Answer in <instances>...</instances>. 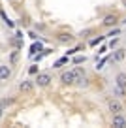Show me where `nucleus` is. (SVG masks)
Returning a JSON list of instances; mask_svg holds the SVG:
<instances>
[{
  "label": "nucleus",
  "instance_id": "f257e3e1",
  "mask_svg": "<svg viewBox=\"0 0 126 128\" xmlns=\"http://www.w3.org/2000/svg\"><path fill=\"white\" fill-rule=\"evenodd\" d=\"M85 74H87V72H85L83 66H75L74 70H68V72H64L62 76H60V83L68 85V87H70V85H75L79 79L85 77Z\"/></svg>",
  "mask_w": 126,
  "mask_h": 128
},
{
  "label": "nucleus",
  "instance_id": "f03ea898",
  "mask_svg": "<svg viewBox=\"0 0 126 128\" xmlns=\"http://www.w3.org/2000/svg\"><path fill=\"white\" fill-rule=\"evenodd\" d=\"M51 81H53V77L49 72H38L36 74V79H34V85H38V87H49Z\"/></svg>",
  "mask_w": 126,
  "mask_h": 128
},
{
  "label": "nucleus",
  "instance_id": "7ed1b4c3",
  "mask_svg": "<svg viewBox=\"0 0 126 128\" xmlns=\"http://www.w3.org/2000/svg\"><path fill=\"white\" fill-rule=\"evenodd\" d=\"M111 126H115V128H124V126H126V117L122 115V113H115L113 119H111Z\"/></svg>",
  "mask_w": 126,
  "mask_h": 128
},
{
  "label": "nucleus",
  "instance_id": "20e7f679",
  "mask_svg": "<svg viewBox=\"0 0 126 128\" xmlns=\"http://www.w3.org/2000/svg\"><path fill=\"white\" fill-rule=\"evenodd\" d=\"M17 88H19L21 92H24V94H28V92L34 90V81H30V79H23L19 85H17Z\"/></svg>",
  "mask_w": 126,
  "mask_h": 128
},
{
  "label": "nucleus",
  "instance_id": "39448f33",
  "mask_svg": "<svg viewBox=\"0 0 126 128\" xmlns=\"http://www.w3.org/2000/svg\"><path fill=\"white\" fill-rule=\"evenodd\" d=\"M12 77V68L10 64H0V81H8Z\"/></svg>",
  "mask_w": 126,
  "mask_h": 128
},
{
  "label": "nucleus",
  "instance_id": "423d86ee",
  "mask_svg": "<svg viewBox=\"0 0 126 128\" xmlns=\"http://www.w3.org/2000/svg\"><path fill=\"white\" fill-rule=\"evenodd\" d=\"M107 109H109V111L115 115V113H122V109H124V108H122V104H120L118 100H109V104H107Z\"/></svg>",
  "mask_w": 126,
  "mask_h": 128
},
{
  "label": "nucleus",
  "instance_id": "0eeeda50",
  "mask_svg": "<svg viewBox=\"0 0 126 128\" xmlns=\"http://www.w3.org/2000/svg\"><path fill=\"white\" fill-rule=\"evenodd\" d=\"M124 56H126V49H115V53H113V56H111V62H120V60H124Z\"/></svg>",
  "mask_w": 126,
  "mask_h": 128
},
{
  "label": "nucleus",
  "instance_id": "6e6552de",
  "mask_svg": "<svg viewBox=\"0 0 126 128\" xmlns=\"http://www.w3.org/2000/svg\"><path fill=\"white\" fill-rule=\"evenodd\" d=\"M115 85L120 87V88H126V72L117 74V77H115Z\"/></svg>",
  "mask_w": 126,
  "mask_h": 128
},
{
  "label": "nucleus",
  "instance_id": "1a4fd4ad",
  "mask_svg": "<svg viewBox=\"0 0 126 128\" xmlns=\"http://www.w3.org/2000/svg\"><path fill=\"white\" fill-rule=\"evenodd\" d=\"M0 17H2V21H4V24H6L8 28H15V23H13V21L10 19L8 15H6V12H4V10H0Z\"/></svg>",
  "mask_w": 126,
  "mask_h": 128
},
{
  "label": "nucleus",
  "instance_id": "9d476101",
  "mask_svg": "<svg viewBox=\"0 0 126 128\" xmlns=\"http://www.w3.org/2000/svg\"><path fill=\"white\" fill-rule=\"evenodd\" d=\"M117 24V15H107L106 19H104V26H115Z\"/></svg>",
  "mask_w": 126,
  "mask_h": 128
},
{
  "label": "nucleus",
  "instance_id": "9b49d317",
  "mask_svg": "<svg viewBox=\"0 0 126 128\" xmlns=\"http://www.w3.org/2000/svg\"><path fill=\"white\" fill-rule=\"evenodd\" d=\"M68 62H70V58H68V56H62V58H58L56 62H53V68L58 70V68H62L64 64H68Z\"/></svg>",
  "mask_w": 126,
  "mask_h": 128
},
{
  "label": "nucleus",
  "instance_id": "f8f14e48",
  "mask_svg": "<svg viewBox=\"0 0 126 128\" xmlns=\"http://www.w3.org/2000/svg\"><path fill=\"white\" fill-rule=\"evenodd\" d=\"M42 49H44V45L40 44V42H38V44H32V47H30V51H28V55H30V56H34L36 53H40Z\"/></svg>",
  "mask_w": 126,
  "mask_h": 128
},
{
  "label": "nucleus",
  "instance_id": "ddd939ff",
  "mask_svg": "<svg viewBox=\"0 0 126 128\" xmlns=\"http://www.w3.org/2000/svg\"><path fill=\"white\" fill-rule=\"evenodd\" d=\"M113 96H117V98H124V96H126V88H120V87L115 85V87H113Z\"/></svg>",
  "mask_w": 126,
  "mask_h": 128
},
{
  "label": "nucleus",
  "instance_id": "4468645a",
  "mask_svg": "<svg viewBox=\"0 0 126 128\" xmlns=\"http://www.w3.org/2000/svg\"><path fill=\"white\" fill-rule=\"evenodd\" d=\"M58 42H62V44H70V42H74V36L72 34H58Z\"/></svg>",
  "mask_w": 126,
  "mask_h": 128
},
{
  "label": "nucleus",
  "instance_id": "2eb2a0df",
  "mask_svg": "<svg viewBox=\"0 0 126 128\" xmlns=\"http://www.w3.org/2000/svg\"><path fill=\"white\" fill-rule=\"evenodd\" d=\"M85 60H87V56H85V55H75L74 58H72V62H74V64H83Z\"/></svg>",
  "mask_w": 126,
  "mask_h": 128
},
{
  "label": "nucleus",
  "instance_id": "dca6fc26",
  "mask_svg": "<svg viewBox=\"0 0 126 128\" xmlns=\"http://www.w3.org/2000/svg\"><path fill=\"white\" fill-rule=\"evenodd\" d=\"M106 40V36H98V38H92L90 40V47H96L98 44H102V42Z\"/></svg>",
  "mask_w": 126,
  "mask_h": 128
},
{
  "label": "nucleus",
  "instance_id": "f3484780",
  "mask_svg": "<svg viewBox=\"0 0 126 128\" xmlns=\"http://www.w3.org/2000/svg\"><path fill=\"white\" fill-rule=\"evenodd\" d=\"M40 72V68H38V64H32L30 68H28V74H30V76H36V74Z\"/></svg>",
  "mask_w": 126,
  "mask_h": 128
},
{
  "label": "nucleus",
  "instance_id": "a211bd4d",
  "mask_svg": "<svg viewBox=\"0 0 126 128\" xmlns=\"http://www.w3.org/2000/svg\"><path fill=\"white\" fill-rule=\"evenodd\" d=\"M109 58H111V56H106V58H102V60H100L98 64H96V70H102V68H104V64H106V62H107Z\"/></svg>",
  "mask_w": 126,
  "mask_h": 128
},
{
  "label": "nucleus",
  "instance_id": "6ab92c4d",
  "mask_svg": "<svg viewBox=\"0 0 126 128\" xmlns=\"http://www.w3.org/2000/svg\"><path fill=\"white\" fill-rule=\"evenodd\" d=\"M77 51H81V47H74V49H68V51H66V56H72V55H75Z\"/></svg>",
  "mask_w": 126,
  "mask_h": 128
},
{
  "label": "nucleus",
  "instance_id": "aec40b11",
  "mask_svg": "<svg viewBox=\"0 0 126 128\" xmlns=\"http://www.w3.org/2000/svg\"><path fill=\"white\" fill-rule=\"evenodd\" d=\"M17 62V51L12 53V56H10V64H15Z\"/></svg>",
  "mask_w": 126,
  "mask_h": 128
},
{
  "label": "nucleus",
  "instance_id": "412c9836",
  "mask_svg": "<svg viewBox=\"0 0 126 128\" xmlns=\"http://www.w3.org/2000/svg\"><path fill=\"white\" fill-rule=\"evenodd\" d=\"M117 45H118V38H115V40H111V42H109V47H111V49H115Z\"/></svg>",
  "mask_w": 126,
  "mask_h": 128
},
{
  "label": "nucleus",
  "instance_id": "4be33fe9",
  "mask_svg": "<svg viewBox=\"0 0 126 128\" xmlns=\"http://www.w3.org/2000/svg\"><path fill=\"white\" fill-rule=\"evenodd\" d=\"M117 34H120V30H118V28H113V30H111L109 34H107V36H111V38H113V36H117Z\"/></svg>",
  "mask_w": 126,
  "mask_h": 128
},
{
  "label": "nucleus",
  "instance_id": "5701e85b",
  "mask_svg": "<svg viewBox=\"0 0 126 128\" xmlns=\"http://www.w3.org/2000/svg\"><path fill=\"white\" fill-rule=\"evenodd\" d=\"M15 38H17V40H23V32L17 30V32H15Z\"/></svg>",
  "mask_w": 126,
  "mask_h": 128
},
{
  "label": "nucleus",
  "instance_id": "b1692460",
  "mask_svg": "<svg viewBox=\"0 0 126 128\" xmlns=\"http://www.w3.org/2000/svg\"><path fill=\"white\" fill-rule=\"evenodd\" d=\"M104 53H106V45H102V47H100V51H98V55H104Z\"/></svg>",
  "mask_w": 126,
  "mask_h": 128
},
{
  "label": "nucleus",
  "instance_id": "393cba45",
  "mask_svg": "<svg viewBox=\"0 0 126 128\" xmlns=\"http://www.w3.org/2000/svg\"><path fill=\"white\" fill-rule=\"evenodd\" d=\"M2 115H4V106H0V119H2Z\"/></svg>",
  "mask_w": 126,
  "mask_h": 128
},
{
  "label": "nucleus",
  "instance_id": "a878e982",
  "mask_svg": "<svg viewBox=\"0 0 126 128\" xmlns=\"http://www.w3.org/2000/svg\"><path fill=\"white\" fill-rule=\"evenodd\" d=\"M13 2H21V0H13Z\"/></svg>",
  "mask_w": 126,
  "mask_h": 128
},
{
  "label": "nucleus",
  "instance_id": "bb28decb",
  "mask_svg": "<svg viewBox=\"0 0 126 128\" xmlns=\"http://www.w3.org/2000/svg\"><path fill=\"white\" fill-rule=\"evenodd\" d=\"M122 2H124V4H126V0H122Z\"/></svg>",
  "mask_w": 126,
  "mask_h": 128
},
{
  "label": "nucleus",
  "instance_id": "cd10ccee",
  "mask_svg": "<svg viewBox=\"0 0 126 128\" xmlns=\"http://www.w3.org/2000/svg\"><path fill=\"white\" fill-rule=\"evenodd\" d=\"M122 23H126V19H124V21H122Z\"/></svg>",
  "mask_w": 126,
  "mask_h": 128
}]
</instances>
